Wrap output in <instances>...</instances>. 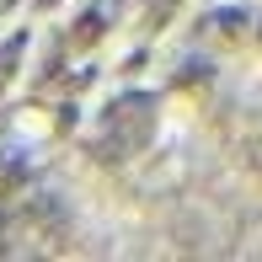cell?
I'll return each instance as SVG.
<instances>
[{"instance_id": "obj_1", "label": "cell", "mask_w": 262, "mask_h": 262, "mask_svg": "<svg viewBox=\"0 0 262 262\" xmlns=\"http://www.w3.org/2000/svg\"><path fill=\"white\" fill-rule=\"evenodd\" d=\"M150 59H156V43H150V32H139V43H128V49L113 59V75L118 80H139Z\"/></svg>"}]
</instances>
